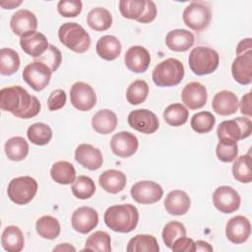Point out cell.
<instances>
[{
	"instance_id": "f5cc1de1",
	"label": "cell",
	"mask_w": 252,
	"mask_h": 252,
	"mask_svg": "<svg viewBox=\"0 0 252 252\" xmlns=\"http://www.w3.org/2000/svg\"><path fill=\"white\" fill-rule=\"evenodd\" d=\"M252 47V43H251V38L250 37H247V38H244L242 39L238 44H237V47H236V54L237 55H240V54H243L249 50H252L251 49Z\"/></svg>"
},
{
	"instance_id": "db71d44e",
	"label": "cell",
	"mask_w": 252,
	"mask_h": 252,
	"mask_svg": "<svg viewBox=\"0 0 252 252\" xmlns=\"http://www.w3.org/2000/svg\"><path fill=\"white\" fill-rule=\"evenodd\" d=\"M214 250L213 246L205 240H197L195 241V251H208L212 252Z\"/></svg>"
},
{
	"instance_id": "5bb4252c",
	"label": "cell",
	"mask_w": 252,
	"mask_h": 252,
	"mask_svg": "<svg viewBox=\"0 0 252 252\" xmlns=\"http://www.w3.org/2000/svg\"><path fill=\"white\" fill-rule=\"evenodd\" d=\"M138 147L137 137L128 131L118 132L110 140V148L113 154L123 158L133 156L137 152Z\"/></svg>"
},
{
	"instance_id": "836d02e7",
	"label": "cell",
	"mask_w": 252,
	"mask_h": 252,
	"mask_svg": "<svg viewBox=\"0 0 252 252\" xmlns=\"http://www.w3.org/2000/svg\"><path fill=\"white\" fill-rule=\"evenodd\" d=\"M232 175L241 183L252 181V160L250 154L238 157L232 164Z\"/></svg>"
},
{
	"instance_id": "681fc988",
	"label": "cell",
	"mask_w": 252,
	"mask_h": 252,
	"mask_svg": "<svg viewBox=\"0 0 252 252\" xmlns=\"http://www.w3.org/2000/svg\"><path fill=\"white\" fill-rule=\"evenodd\" d=\"M171 249L175 252H194L195 251V241L192 238L182 236L177 238L172 246Z\"/></svg>"
},
{
	"instance_id": "603a6c76",
	"label": "cell",
	"mask_w": 252,
	"mask_h": 252,
	"mask_svg": "<svg viewBox=\"0 0 252 252\" xmlns=\"http://www.w3.org/2000/svg\"><path fill=\"white\" fill-rule=\"evenodd\" d=\"M238 97L230 91H220L215 94L212 100L213 110L222 116L235 113L238 109Z\"/></svg>"
},
{
	"instance_id": "f907efd6",
	"label": "cell",
	"mask_w": 252,
	"mask_h": 252,
	"mask_svg": "<svg viewBox=\"0 0 252 252\" xmlns=\"http://www.w3.org/2000/svg\"><path fill=\"white\" fill-rule=\"evenodd\" d=\"M157 17V6L154 1L146 0V9L143 16L138 20L139 23L148 24L153 22Z\"/></svg>"
},
{
	"instance_id": "5b68a950",
	"label": "cell",
	"mask_w": 252,
	"mask_h": 252,
	"mask_svg": "<svg viewBox=\"0 0 252 252\" xmlns=\"http://www.w3.org/2000/svg\"><path fill=\"white\" fill-rule=\"evenodd\" d=\"M220 63L219 53L207 46L193 48L188 57V64L191 71L198 76L209 75L215 72Z\"/></svg>"
},
{
	"instance_id": "11a10c76",
	"label": "cell",
	"mask_w": 252,
	"mask_h": 252,
	"mask_svg": "<svg viewBox=\"0 0 252 252\" xmlns=\"http://www.w3.org/2000/svg\"><path fill=\"white\" fill-rule=\"evenodd\" d=\"M23 3V1H15V0H8V1H0V6L3 9H14L18 6H20Z\"/></svg>"
},
{
	"instance_id": "4316f807",
	"label": "cell",
	"mask_w": 252,
	"mask_h": 252,
	"mask_svg": "<svg viewBox=\"0 0 252 252\" xmlns=\"http://www.w3.org/2000/svg\"><path fill=\"white\" fill-rule=\"evenodd\" d=\"M97 55L107 61L115 60L121 53V43L119 39L114 35L101 36L95 45Z\"/></svg>"
},
{
	"instance_id": "f1b7e54d",
	"label": "cell",
	"mask_w": 252,
	"mask_h": 252,
	"mask_svg": "<svg viewBox=\"0 0 252 252\" xmlns=\"http://www.w3.org/2000/svg\"><path fill=\"white\" fill-rule=\"evenodd\" d=\"M1 244L8 252H20L25 245L23 231L16 225H8L1 235Z\"/></svg>"
},
{
	"instance_id": "e575fe53",
	"label": "cell",
	"mask_w": 252,
	"mask_h": 252,
	"mask_svg": "<svg viewBox=\"0 0 252 252\" xmlns=\"http://www.w3.org/2000/svg\"><path fill=\"white\" fill-rule=\"evenodd\" d=\"M35 229L40 237L52 240L60 234V223L52 216H42L36 220Z\"/></svg>"
},
{
	"instance_id": "2e32d148",
	"label": "cell",
	"mask_w": 252,
	"mask_h": 252,
	"mask_svg": "<svg viewBox=\"0 0 252 252\" xmlns=\"http://www.w3.org/2000/svg\"><path fill=\"white\" fill-rule=\"evenodd\" d=\"M20 45L25 53L35 59L47 50L49 43L43 33L36 31H31L21 36Z\"/></svg>"
},
{
	"instance_id": "f35d334b",
	"label": "cell",
	"mask_w": 252,
	"mask_h": 252,
	"mask_svg": "<svg viewBox=\"0 0 252 252\" xmlns=\"http://www.w3.org/2000/svg\"><path fill=\"white\" fill-rule=\"evenodd\" d=\"M99 251L109 252L111 251V239L107 232L97 230L92 233L86 240V247L83 251Z\"/></svg>"
},
{
	"instance_id": "484cf974",
	"label": "cell",
	"mask_w": 252,
	"mask_h": 252,
	"mask_svg": "<svg viewBox=\"0 0 252 252\" xmlns=\"http://www.w3.org/2000/svg\"><path fill=\"white\" fill-rule=\"evenodd\" d=\"M126 175L117 169H107L103 171L98 177L100 187L111 194H116L122 191L126 186Z\"/></svg>"
},
{
	"instance_id": "44dd1931",
	"label": "cell",
	"mask_w": 252,
	"mask_h": 252,
	"mask_svg": "<svg viewBox=\"0 0 252 252\" xmlns=\"http://www.w3.org/2000/svg\"><path fill=\"white\" fill-rule=\"evenodd\" d=\"M233 79L240 85L246 86L252 82V50L237 55L231 64Z\"/></svg>"
},
{
	"instance_id": "f546056e",
	"label": "cell",
	"mask_w": 252,
	"mask_h": 252,
	"mask_svg": "<svg viewBox=\"0 0 252 252\" xmlns=\"http://www.w3.org/2000/svg\"><path fill=\"white\" fill-rule=\"evenodd\" d=\"M87 24L91 29L96 32H103L111 27L112 16L107 9L95 7L88 13Z\"/></svg>"
},
{
	"instance_id": "cb8c5ba5",
	"label": "cell",
	"mask_w": 252,
	"mask_h": 252,
	"mask_svg": "<svg viewBox=\"0 0 252 252\" xmlns=\"http://www.w3.org/2000/svg\"><path fill=\"white\" fill-rule=\"evenodd\" d=\"M194 34L184 29H176L167 32L165 36L166 46L176 52H184L191 48L194 44Z\"/></svg>"
},
{
	"instance_id": "1f68e13d",
	"label": "cell",
	"mask_w": 252,
	"mask_h": 252,
	"mask_svg": "<svg viewBox=\"0 0 252 252\" xmlns=\"http://www.w3.org/2000/svg\"><path fill=\"white\" fill-rule=\"evenodd\" d=\"M4 150L9 159L21 161L25 159L29 154V144L23 137L16 136L7 140Z\"/></svg>"
},
{
	"instance_id": "4dcf8cb0",
	"label": "cell",
	"mask_w": 252,
	"mask_h": 252,
	"mask_svg": "<svg viewBox=\"0 0 252 252\" xmlns=\"http://www.w3.org/2000/svg\"><path fill=\"white\" fill-rule=\"evenodd\" d=\"M52 179L58 184L67 185L76 179V170L74 165L66 160H59L53 163L50 169Z\"/></svg>"
},
{
	"instance_id": "7a4b0ae2",
	"label": "cell",
	"mask_w": 252,
	"mask_h": 252,
	"mask_svg": "<svg viewBox=\"0 0 252 252\" xmlns=\"http://www.w3.org/2000/svg\"><path fill=\"white\" fill-rule=\"evenodd\" d=\"M103 220L113 231L128 233L136 228L139 221V212L132 204L113 205L104 212Z\"/></svg>"
},
{
	"instance_id": "4fadbf2b",
	"label": "cell",
	"mask_w": 252,
	"mask_h": 252,
	"mask_svg": "<svg viewBox=\"0 0 252 252\" xmlns=\"http://www.w3.org/2000/svg\"><path fill=\"white\" fill-rule=\"evenodd\" d=\"M127 121L131 128L144 134H153L159 127V120L158 116L146 108L131 111L128 115Z\"/></svg>"
},
{
	"instance_id": "816d5d0a",
	"label": "cell",
	"mask_w": 252,
	"mask_h": 252,
	"mask_svg": "<svg viewBox=\"0 0 252 252\" xmlns=\"http://www.w3.org/2000/svg\"><path fill=\"white\" fill-rule=\"evenodd\" d=\"M251 93H247L244 94L238 104L240 106V112L246 116H251L252 115V105H251Z\"/></svg>"
},
{
	"instance_id": "f6af8a7d",
	"label": "cell",
	"mask_w": 252,
	"mask_h": 252,
	"mask_svg": "<svg viewBox=\"0 0 252 252\" xmlns=\"http://www.w3.org/2000/svg\"><path fill=\"white\" fill-rule=\"evenodd\" d=\"M34 61L41 62L45 64L52 73L57 71L59 66L61 65L62 62V54L61 51L54 45L49 44L47 50L39 57L35 58Z\"/></svg>"
},
{
	"instance_id": "60d3db41",
	"label": "cell",
	"mask_w": 252,
	"mask_h": 252,
	"mask_svg": "<svg viewBox=\"0 0 252 252\" xmlns=\"http://www.w3.org/2000/svg\"><path fill=\"white\" fill-rule=\"evenodd\" d=\"M149 94V85L144 80H136L131 83L126 91L127 101L132 105L143 103Z\"/></svg>"
},
{
	"instance_id": "ffe728a7",
	"label": "cell",
	"mask_w": 252,
	"mask_h": 252,
	"mask_svg": "<svg viewBox=\"0 0 252 252\" xmlns=\"http://www.w3.org/2000/svg\"><path fill=\"white\" fill-rule=\"evenodd\" d=\"M124 62L130 71L134 73H144L151 63V55L144 46L134 45L126 51Z\"/></svg>"
},
{
	"instance_id": "8d00e7d4",
	"label": "cell",
	"mask_w": 252,
	"mask_h": 252,
	"mask_svg": "<svg viewBox=\"0 0 252 252\" xmlns=\"http://www.w3.org/2000/svg\"><path fill=\"white\" fill-rule=\"evenodd\" d=\"M21 60L18 52L12 48H1L0 50V73L10 76L16 73L20 67Z\"/></svg>"
},
{
	"instance_id": "9c48e42d",
	"label": "cell",
	"mask_w": 252,
	"mask_h": 252,
	"mask_svg": "<svg viewBox=\"0 0 252 252\" xmlns=\"http://www.w3.org/2000/svg\"><path fill=\"white\" fill-rule=\"evenodd\" d=\"M52 72L43 63L33 61L28 64L23 71L24 81L35 92L42 91L50 82Z\"/></svg>"
},
{
	"instance_id": "277c9868",
	"label": "cell",
	"mask_w": 252,
	"mask_h": 252,
	"mask_svg": "<svg viewBox=\"0 0 252 252\" xmlns=\"http://www.w3.org/2000/svg\"><path fill=\"white\" fill-rule=\"evenodd\" d=\"M184 74L181 61L176 58H167L154 68L152 79L158 87H174L181 83Z\"/></svg>"
},
{
	"instance_id": "30bf717a",
	"label": "cell",
	"mask_w": 252,
	"mask_h": 252,
	"mask_svg": "<svg viewBox=\"0 0 252 252\" xmlns=\"http://www.w3.org/2000/svg\"><path fill=\"white\" fill-rule=\"evenodd\" d=\"M131 196L139 204L149 205L159 201L163 195L161 186L152 180H142L135 183L130 190Z\"/></svg>"
},
{
	"instance_id": "74e56055",
	"label": "cell",
	"mask_w": 252,
	"mask_h": 252,
	"mask_svg": "<svg viewBox=\"0 0 252 252\" xmlns=\"http://www.w3.org/2000/svg\"><path fill=\"white\" fill-rule=\"evenodd\" d=\"M27 136L30 142L37 146L47 145L52 138V130L51 128L41 122L33 123L28 128Z\"/></svg>"
},
{
	"instance_id": "c3c4849f",
	"label": "cell",
	"mask_w": 252,
	"mask_h": 252,
	"mask_svg": "<svg viewBox=\"0 0 252 252\" xmlns=\"http://www.w3.org/2000/svg\"><path fill=\"white\" fill-rule=\"evenodd\" d=\"M66 100H67L66 93L61 89L55 90V91L51 92V94L48 96V99H47L48 109L50 111L58 110L65 105Z\"/></svg>"
},
{
	"instance_id": "8fae6325",
	"label": "cell",
	"mask_w": 252,
	"mask_h": 252,
	"mask_svg": "<svg viewBox=\"0 0 252 252\" xmlns=\"http://www.w3.org/2000/svg\"><path fill=\"white\" fill-rule=\"evenodd\" d=\"M70 101L80 111H89L96 103L94 90L85 82H76L70 90Z\"/></svg>"
},
{
	"instance_id": "7dc6e473",
	"label": "cell",
	"mask_w": 252,
	"mask_h": 252,
	"mask_svg": "<svg viewBox=\"0 0 252 252\" xmlns=\"http://www.w3.org/2000/svg\"><path fill=\"white\" fill-rule=\"evenodd\" d=\"M83 3L81 0H60L57 4L58 13L65 18H75L81 12Z\"/></svg>"
},
{
	"instance_id": "3957f363",
	"label": "cell",
	"mask_w": 252,
	"mask_h": 252,
	"mask_svg": "<svg viewBox=\"0 0 252 252\" xmlns=\"http://www.w3.org/2000/svg\"><path fill=\"white\" fill-rule=\"evenodd\" d=\"M60 42L76 53H84L91 46V37L86 30L77 23H65L58 30Z\"/></svg>"
},
{
	"instance_id": "7402d4cb",
	"label": "cell",
	"mask_w": 252,
	"mask_h": 252,
	"mask_svg": "<svg viewBox=\"0 0 252 252\" xmlns=\"http://www.w3.org/2000/svg\"><path fill=\"white\" fill-rule=\"evenodd\" d=\"M10 27L16 35L22 36L24 33L35 31L37 28L36 16L30 10L20 9L16 11L10 20Z\"/></svg>"
},
{
	"instance_id": "7bdbcfd3",
	"label": "cell",
	"mask_w": 252,
	"mask_h": 252,
	"mask_svg": "<svg viewBox=\"0 0 252 252\" xmlns=\"http://www.w3.org/2000/svg\"><path fill=\"white\" fill-rule=\"evenodd\" d=\"M216 124V118L210 111H200L195 113L190 121L192 129L199 133L205 134L213 130Z\"/></svg>"
},
{
	"instance_id": "ee69618b",
	"label": "cell",
	"mask_w": 252,
	"mask_h": 252,
	"mask_svg": "<svg viewBox=\"0 0 252 252\" xmlns=\"http://www.w3.org/2000/svg\"><path fill=\"white\" fill-rule=\"evenodd\" d=\"M182 236H186V228L182 222L175 220L167 222L161 232L162 240L168 248H171L173 242Z\"/></svg>"
},
{
	"instance_id": "e0dca14e",
	"label": "cell",
	"mask_w": 252,
	"mask_h": 252,
	"mask_svg": "<svg viewBox=\"0 0 252 252\" xmlns=\"http://www.w3.org/2000/svg\"><path fill=\"white\" fill-rule=\"evenodd\" d=\"M251 224L249 220L244 216H235L228 220L225 225L226 238L234 243H244L250 236Z\"/></svg>"
},
{
	"instance_id": "bcb514c9",
	"label": "cell",
	"mask_w": 252,
	"mask_h": 252,
	"mask_svg": "<svg viewBox=\"0 0 252 252\" xmlns=\"http://www.w3.org/2000/svg\"><path fill=\"white\" fill-rule=\"evenodd\" d=\"M216 155L220 161L231 162L238 155L237 143L230 142H219L216 148Z\"/></svg>"
},
{
	"instance_id": "d4e9b609",
	"label": "cell",
	"mask_w": 252,
	"mask_h": 252,
	"mask_svg": "<svg viewBox=\"0 0 252 252\" xmlns=\"http://www.w3.org/2000/svg\"><path fill=\"white\" fill-rule=\"evenodd\" d=\"M163 204L168 214L173 216H183L189 211L191 201L185 191L173 190L166 195Z\"/></svg>"
},
{
	"instance_id": "d590c367",
	"label": "cell",
	"mask_w": 252,
	"mask_h": 252,
	"mask_svg": "<svg viewBox=\"0 0 252 252\" xmlns=\"http://www.w3.org/2000/svg\"><path fill=\"white\" fill-rule=\"evenodd\" d=\"M189 117V111L181 103L169 104L163 110L164 121L173 127H179L185 124Z\"/></svg>"
},
{
	"instance_id": "b9f144b4",
	"label": "cell",
	"mask_w": 252,
	"mask_h": 252,
	"mask_svg": "<svg viewBox=\"0 0 252 252\" xmlns=\"http://www.w3.org/2000/svg\"><path fill=\"white\" fill-rule=\"evenodd\" d=\"M146 9V0H120L119 11L121 15L130 20H138L143 16Z\"/></svg>"
},
{
	"instance_id": "9f6ffc18",
	"label": "cell",
	"mask_w": 252,
	"mask_h": 252,
	"mask_svg": "<svg viewBox=\"0 0 252 252\" xmlns=\"http://www.w3.org/2000/svg\"><path fill=\"white\" fill-rule=\"evenodd\" d=\"M53 251L55 252V251H67V252H69V251H76V248L74 247V246H72L71 244H69V243H61V244H59V245H57L56 247H54L53 248Z\"/></svg>"
},
{
	"instance_id": "83f0119b",
	"label": "cell",
	"mask_w": 252,
	"mask_h": 252,
	"mask_svg": "<svg viewBox=\"0 0 252 252\" xmlns=\"http://www.w3.org/2000/svg\"><path fill=\"white\" fill-rule=\"evenodd\" d=\"M117 116L109 109L98 110L92 118V126L94 130L99 134L107 135L113 132L117 126Z\"/></svg>"
},
{
	"instance_id": "9a60e30c",
	"label": "cell",
	"mask_w": 252,
	"mask_h": 252,
	"mask_svg": "<svg viewBox=\"0 0 252 252\" xmlns=\"http://www.w3.org/2000/svg\"><path fill=\"white\" fill-rule=\"evenodd\" d=\"M72 227L82 234L89 233L98 223V214L91 207H80L74 211L71 218Z\"/></svg>"
},
{
	"instance_id": "ab89813d",
	"label": "cell",
	"mask_w": 252,
	"mask_h": 252,
	"mask_svg": "<svg viewBox=\"0 0 252 252\" xmlns=\"http://www.w3.org/2000/svg\"><path fill=\"white\" fill-rule=\"evenodd\" d=\"M73 195L81 200L90 199L95 192V184L94 180L86 175H79L72 184Z\"/></svg>"
},
{
	"instance_id": "8992f818",
	"label": "cell",
	"mask_w": 252,
	"mask_h": 252,
	"mask_svg": "<svg viewBox=\"0 0 252 252\" xmlns=\"http://www.w3.org/2000/svg\"><path fill=\"white\" fill-rule=\"evenodd\" d=\"M252 123L249 118L236 117L230 120H224L218 126L217 135L220 142L237 143L251 135Z\"/></svg>"
},
{
	"instance_id": "d6a6232c",
	"label": "cell",
	"mask_w": 252,
	"mask_h": 252,
	"mask_svg": "<svg viewBox=\"0 0 252 252\" xmlns=\"http://www.w3.org/2000/svg\"><path fill=\"white\" fill-rule=\"evenodd\" d=\"M126 250L128 252H158L159 246L155 236L151 234H137L129 240Z\"/></svg>"
},
{
	"instance_id": "d6986e66",
	"label": "cell",
	"mask_w": 252,
	"mask_h": 252,
	"mask_svg": "<svg viewBox=\"0 0 252 252\" xmlns=\"http://www.w3.org/2000/svg\"><path fill=\"white\" fill-rule=\"evenodd\" d=\"M75 159L83 167L90 170L98 169L103 162L100 150L91 144L79 145L75 151Z\"/></svg>"
},
{
	"instance_id": "ba28073f",
	"label": "cell",
	"mask_w": 252,
	"mask_h": 252,
	"mask_svg": "<svg viewBox=\"0 0 252 252\" xmlns=\"http://www.w3.org/2000/svg\"><path fill=\"white\" fill-rule=\"evenodd\" d=\"M183 22L191 30L202 32L211 23L212 12L209 5L203 1H193L183 11Z\"/></svg>"
},
{
	"instance_id": "ac0fdd59",
	"label": "cell",
	"mask_w": 252,
	"mask_h": 252,
	"mask_svg": "<svg viewBox=\"0 0 252 252\" xmlns=\"http://www.w3.org/2000/svg\"><path fill=\"white\" fill-rule=\"evenodd\" d=\"M182 102L191 110L202 108L208 99V92L199 82L188 83L181 92Z\"/></svg>"
},
{
	"instance_id": "52a82bcc",
	"label": "cell",
	"mask_w": 252,
	"mask_h": 252,
	"mask_svg": "<svg viewBox=\"0 0 252 252\" xmlns=\"http://www.w3.org/2000/svg\"><path fill=\"white\" fill-rule=\"evenodd\" d=\"M37 192V182L31 176H19L13 178L8 184V197L17 205L30 203Z\"/></svg>"
},
{
	"instance_id": "6da1fadb",
	"label": "cell",
	"mask_w": 252,
	"mask_h": 252,
	"mask_svg": "<svg viewBox=\"0 0 252 252\" xmlns=\"http://www.w3.org/2000/svg\"><path fill=\"white\" fill-rule=\"evenodd\" d=\"M0 108L18 118L29 119L39 113L41 104L23 87L12 86L0 91Z\"/></svg>"
},
{
	"instance_id": "7c38bea8",
	"label": "cell",
	"mask_w": 252,
	"mask_h": 252,
	"mask_svg": "<svg viewBox=\"0 0 252 252\" xmlns=\"http://www.w3.org/2000/svg\"><path fill=\"white\" fill-rule=\"evenodd\" d=\"M215 207L223 214H231L240 207L241 198L238 192L230 186H220L213 193Z\"/></svg>"
}]
</instances>
